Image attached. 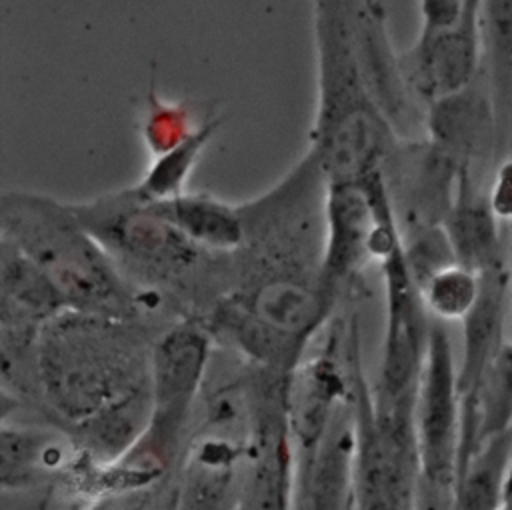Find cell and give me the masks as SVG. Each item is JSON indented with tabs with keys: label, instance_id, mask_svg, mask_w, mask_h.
Wrapping results in <instances>:
<instances>
[{
	"label": "cell",
	"instance_id": "1",
	"mask_svg": "<svg viewBox=\"0 0 512 510\" xmlns=\"http://www.w3.org/2000/svg\"><path fill=\"white\" fill-rule=\"evenodd\" d=\"M152 346L138 320L62 310L38 336L32 388L86 452L118 460L148 424Z\"/></svg>",
	"mask_w": 512,
	"mask_h": 510
},
{
	"label": "cell",
	"instance_id": "2",
	"mask_svg": "<svg viewBox=\"0 0 512 510\" xmlns=\"http://www.w3.org/2000/svg\"><path fill=\"white\" fill-rule=\"evenodd\" d=\"M70 204L138 290L198 318L226 294L232 254L196 246L134 186Z\"/></svg>",
	"mask_w": 512,
	"mask_h": 510
},
{
	"label": "cell",
	"instance_id": "3",
	"mask_svg": "<svg viewBox=\"0 0 512 510\" xmlns=\"http://www.w3.org/2000/svg\"><path fill=\"white\" fill-rule=\"evenodd\" d=\"M316 106L308 152L328 184L362 182L382 172L400 142L376 106L354 52L348 0H312Z\"/></svg>",
	"mask_w": 512,
	"mask_h": 510
},
{
	"label": "cell",
	"instance_id": "4",
	"mask_svg": "<svg viewBox=\"0 0 512 510\" xmlns=\"http://www.w3.org/2000/svg\"><path fill=\"white\" fill-rule=\"evenodd\" d=\"M0 240L18 248L50 280L66 310L138 320L166 306L120 272L70 202L42 192L4 190Z\"/></svg>",
	"mask_w": 512,
	"mask_h": 510
},
{
	"label": "cell",
	"instance_id": "5",
	"mask_svg": "<svg viewBox=\"0 0 512 510\" xmlns=\"http://www.w3.org/2000/svg\"><path fill=\"white\" fill-rule=\"evenodd\" d=\"M214 336L198 316H180L152 346L150 416L122 458L154 482L172 464L208 374Z\"/></svg>",
	"mask_w": 512,
	"mask_h": 510
},
{
	"label": "cell",
	"instance_id": "6",
	"mask_svg": "<svg viewBox=\"0 0 512 510\" xmlns=\"http://www.w3.org/2000/svg\"><path fill=\"white\" fill-rule=\"evenodd\" d=\"M402 242L382 172L362 182L328 184L322 288L334 306L362 284L372 262L380 264Z\"/></svg>",
	"mask_w": 512,
	"mask_h": 510
},
{
	"label": "cell",
	"instance_id": "7",
	"mask_svg": "<svg viewBox=\"0 0 512 510\" xmlns=\"http://www.w3.org/2000/svg\"><path fill=\"white\" fill-rule=\"evenodd\" d=\"M414 426L420 464L418 482L456 490L462 430L458 364L444 322L434 318L416 394Z\"/></svg>",
	"mask_w": 512,
	"mask_h": 510
},
{
	"label": "cell",
	"instance_id": "8",
	"mask_svg": "<svg viewBox=\"0 0 512 510\" xmlns=\"http://www.w3.org/2000/svg\"><path fill=\"white\" fill-rule=\"evenodd\" d=\"M460 164L428 138L400 140L382 166V174L402 234L442 226L460 176Z\"/></svg>",
	"mask_w": 512,
	"mask_h": 510
},
{
	"label": "cell",
	"instance_id": "9",
	"mask_svg": "<svg viewBox=\"0 0 512 510\" xmlns=\"http://www.w3.org/2000/svg\"><path fill=\"white\" fill-rule=\"evenodd\" d=\"M402 62L412 90L426 108L466 88L482 72L480 6L468 8L446 28L418 32L414 44L402 52Z\"/></svg>",
	"mask_w": 512,
	"mask_h": 510
},
{
	"label": "cell",
	"instance_id": "10",
	"mask_svg": "<svg viewBox=\"0 0 512 510\" xmlns=\"http://www.w3.org/2000/svg\"><path fill=\"white\" fill-rule=\"evenodd\" d=\"M290 510H354L352 394L320 440L292 444Z\"/></svg>",
	"mask_w": 512,
	"mask_h": 510
},
{
	"label": "cell",
	"instance_id": "11",
	"mask_svg": "<svg viewBox=\"0 0 512 510\" xmlns=\"http://www.w3.org/2000/svg\"><path fill=\"white\" fill-rule=\"evenodd\" d=\"M426 138L474 174L478 164L498 158V120L484 70L466 88L428 106Z\"/></svg>",
	"mask_w": 512,
	"mask_h": 510
},
{
	"label": "cell",
	"instance_id": "12",
	"mask_svg": "<svg viewBox=\"0 0 512 510\" xmlns=\"http://www.w3.org/2000/svg\"><path fill=\"white\" fill-rule=\"evenodd\" d=\"M500 222L490 192L470 168H460L456 196L442 224L456 262L476 274L508 262Z\"/></svg>",
	"mask_w": 512,
	"mask_h": 510
},
{
	"label": "cell",
	"instance_id": "13",
	"mask_svg": "<svg viewBox=\"0 0 512 510\" xmlns=\"http://www.w3.org/2000/svg\"><path fill=\"white\" fill-rule=\"evenodd\" d=\"M80 444L62 428H34L10 424L0 432V482L4 492L36 488L50 478L64 476L80 454Z\"/></svg>",
	"mask_w": 512,
	"mask_h": 510
},
{
	"label": "cell",
	"instance_id": "14",
	"mask_svg": "<svg viewBox=\"0 0 512 510\" xmlns=\"http://www.w3.org/2000/svg\"><path fill=\"white\" fill-rule=\"evenodd\" d=\"M154 204L188 240L208 252L234 254L244 242L240 204L190 190Z\"/></svg>",
	"mask_w": 512,
	"mask_h": 510
},
{
	"label": "cell",
	"instance_id": "15",
	"mask_svg": "<svg viewBox=\"0 0 512 510\" xmlns=\"http://www.w3.org/2000/svg\"><path fill=\"white\" fill-rule=\"evenodd\" d=\"M480 32L482 70L494 100L502 162L512 144V0H480Z\"/></svg>",
	"mask_w": 512,
	"mask_h": 510
},
{
	"label": "cell",
	"instance_id": "16",
	"mask_svg": "<svg viewBox=\"0 0 512 510\" xmlns=\"http://www.w3.org/2000/svg\"><path fill=\"white\" fill-rule=\"evenodd\" d=\"M512 468V428L480 442L458 466V510H500Z\"/></svg>",
	"mask_w": 512,
	"mask_h": 510
},
{
	"label": "cell",
	"instance_id": "17",
	"mask_svg": "<svg viewBox=\"0 0 512 510\" xmlns=\"http://www.w3.org/2000/svg\"><path fill=\"white\" fill-rule=\"evenodd\" d=\"M224 124V114L216 108L208 112L202 124L186 136L180 144L154 156L144 170L142 178L132 184L134 190L146 200H168L180 196L188 190V180L202 158L204 150L210 146L214 136Z\"/></svg>",
	"mask_w": 512,
	"mask_h": 510
},
{
	"label": "cell",
	"instance_id": "18",
	"mask_svg": "<svg viewBox=\"0 0 512 510\" xmlns=\"http://www.w3.org/2000/svg\"><path fill=\"white\" fill-rule=\"evenodd\" d=\"M212 106H208L202 114L194 110L192 104L186 102H166L158 96L156 90V68L152 66L150 84L144 98V108L140 114V136L142 144L150 152V156H158L172 146L180 144L186 136H190L202 120L208 116Z\"/></svg>",
	"mask_w": 512,
	"mask_h": 510
},
{
	"label": "cell",
	"instance_id": "19",
	"mask_svg": "<svg viewBox=\"0 0 512 510\" xmlns=\"http://www.w3.org/2000/svg\"><path fill=\"white\" fill-rule=\"evenodd\" d=\"M480 292V276L450 262L420 282V294L430 318L438 322H462L472 310Z\"/></svg>",
	"mask_w": 512,
	"mask_h": 510
},
{
	"label": "cell",
	"instance_id": "20",
	"mask_svg": "<svg viewBox=\"0 0 512 510\" xmlns=\"http://www.w3.org/2000/svg\"><path fill=\"white\" fill-rule=\"evenodd\" d=\"M414 510H458L456 490L434 488V486L418 482Z\"/></svg>",
	"mask_w": 512,
	"mask_h": 510
},
{
	"label": "cell",
	"instance_id": "21",
	"mask_svg": "<svg viewBox=\"0 0 512 510\" xmlns=\"http://www.w3.org/2000/svg\"><path fill=\"white\" fill-rule=\"evenodd\" d=\"M138 494L132 496H122V498H110V500H102L96 504H90L88 510H142L144 502L142 498H134Z\"/></svg>",
	"mask_w": 512,
	"mask_h": 510
},
{
	"label": "cell",
	"instance_id": "22",
	"mask_svg": "<svg viewBox=\"0 0 512 510\" xmlns=\"http://www.w3.org/2000/svg\"><path fill=\"white\" fill-rule=\"evenodd\" d=\"M500 510H512V506H506V504H504Z\"/></svg>",
	"mask_w": 512,
	"mask_h": 510
}]
</instances>
